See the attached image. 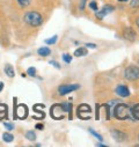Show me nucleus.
<instances>
[{
  "mask_svg": "<svg viewBox=\"0 0 139 147\" xmlns=\"http://www.w3.org/2000/svg\"><path fill=\"white\" fill-rule=\"evenodd\" d=\"M110 133H111V137H113L116 141H118V142H123V141H125V139L128 138L126 134H125L124 132L119 131V130H111Z\"/></svg>",
  "mask_w": 139,
  "mask_h": 147,
  "instance_id": "nucleus-9",
  "label": "nucleus"
},
{
  "mask_svg": "<svg viewBox=\"0 0 139 147\" xmlns=\"http://www.w3.org/2000/svg\"><path fill=\"white\" fill-rule=\"evenodd\" d=\"M89 132H90V133H92V134H93V136H94V137H95V138H96V139H97L100 142H101V141H103V138H102V136H100L99 133H96V132H95L93 129H89Z\"/></svg>",
  "mask_w": 139,
  "mask_h": 147,
  "instance_id": "nucleus-23",
  "label": "nucleus"
},
{
  "mask_svg": "<svg viewBox=\"0 0 139 147\" xmlns=\"http://www.w3.org/2000/svg\"><path fill=\"white\" fill-rule=\"evenodd\" d=\"M119 3H125V1H129V0H118Z\"/></svg>",
  "mask_w": 139,
  "mask_h": 147,
  "instance_id": "nucleus-32",
  "label": "nucleus"
},
{
  "mask_svg": "<svg viewBox=\"0 0 139 147\" xmlns=\"http://www.w3.org/2000/svg\"><path fill=\"white\" fill-rule=\"evenodd\" d=\"M23 20L27 24H29L30 27H38L43 23V18L38 12H35V11H30L27 12L23 16Z\"/></svg>",
  "mask_w": 139,
  "mask_h": 147,
  "instance_id": "nucleus-2",
  "label": "nucleus"
},
{
  "mask_svg": "<svg viewBox=\"0 0 139 147\" xmlns=\"http://www.w3.org/2000/svg\"><path fill=\"white\" fill-rule=\"evenodd\" d=\"M3 89H4V82H3V81H0V93L3 92Z\"/></svg>",
  "mask_w": 139,
  "mask_h": 147,
  "instance_id": "nucleus-31",
  "label": "nucleus"
},
{
  "mask_svg": "<svg viewBox=\"0 0 139 147\" xmlns=\"http://www.w3.org/2000/svg\"><path fill=\"white\" fill-rule=\"evenodd\" d=\"M116 94L119 95L121 97H129L130 96V90L128 87L123 86V85H119L116 87Z\"/></svg>",
  "mask_w": 139,
  "mask_h": 147,
  "instance_id": "nucleus-11",
  "label": "nucleus"
},
{
  "mask_svg": "<svg viewBox=\"0 0 139 147\" xmlns=\"http://www.w3.org/2000/svg\"><path fill=\"white\" fill-rule=\"evenodd\" d=\"M114 115L116 118L118 119H128V118H133V115H132V110L130 109L129 105L124 104V103H118L115 109H114Z\"/></svg>",
  "mask_w": 139,
  "mask_h": 147,
  "instance_id": "nucleus-1",
  "label": "nucleus"
},
{
  "mask_svg": "<svg viewBox=\"0 0 139 147\" xmlns=\"http://www.w3.org/2000/svg\"><path fill=\"white\" fill-rule=\"evenodd\" d=\"M86 47H87V48H92V49H95V48H96V45H95L94 43H87Z\"/></svg>",
  "mask_w": 139,
  "mask_h": 147,
  "instance_id": "nucleus-29",
  "label": "nucleus"
},
{
  "mask_svg": "<svg viewBox=\"0 0 139 147\" xmlns=\"http://www.w3.org/2000/svg\"><path fill=\"white\" fill-rule=\"evenodd\" d=\"M90 113H92V109L88 104H81L80 107H78V110H77L78 117L85 121L90 118Z\"/></svg>",
  "mask_w": 139,
  "mask_h": 147,
  "instance_id": "nucleus-5",
  "label": "nucleus"
},
{
  "mask_svg": "<svg viewBox=\"0 0 139 147\" xmlns=\"http://www.w3.org/2000/svg\"><path fill=\"white\" fill-rule=\"evenodd\" d=\"M37 53H38L40 56H42V57H48V56L51 53V50H50V48H48V47H42V48H40V49L37 50Z\"/></svg>",
  "mask_w": 139,
  "mask_h": 147,
  "instance_id": "nucleus-13",
  "label": "nucleus"
},
{
  "mask_svg": "<svg viewBox=\"0 0 139 147\" xmlns=\"http://www.w3.org/2000/svg\"><path fill=\"white\" fill-rule=\"evenodd\" d=\"M16 1H18L19 6L22 7V8H24V7H27L31 4V0H16Z\"/></svg>",
  "mask_w": 139,
  "mask_h": 147,
  "instance_id": "nucleus-18",
  "label": "nucleus"
},
{
  "mask_svg": "<svg viewBox=\"0 0 139 147\" xmlns=\"http://www.w3.org/2000/svg\"><path fill=\"white\" fill-rule=\"evenodd\" d=\"M15 115H16V117H18L19 119H24V118H27V116H28V108H27V105L20 104V105L16 108V110H15Z\"/></svg>",
  "mask_w": 139,
  "mask_h": 147,
  "instance_id": "nucleus-8",
  "label": "nucleus"
},
{
  "mask_svg": "<svg viewBox=\"0 0 139 147\" xmlns=\"http://www.w3.org/2000/svg\"><path fill=\"white\" fill-rule=\"evenodd\" d=\"M6 118H7V105L4 108V110L0 111V121L6 119Z\"/></svg>",
  "mask_w": 139,
  "mask_h": 147,
  "instance_id": "nucleus-20",
  "label": "nucleus"
},
{
  "mask_svg": "<svg viewBox=\"0 0 139 147\" xmlns=\"http://www.w3.org/2000/svg\"><path fill=\"white\" fill-rule=\"evenodd\" d=\"M87 53H88V50L86 48H78L74 51V56L76 57H82V56H86Z\"/></svg>",
  "mask_w": 139,
  "mask_h": 147,
  "instance_id": "nucleus-14",
  "label": "nucleus"
},
{
  "mask_svg": "<svg viewBox=\"0 0 139 147\" xmlns=\"http://www.w3.org/2000/svg\"><path fill=\"white\" fill-rule=\"evenodd\" d=\"M113 11H115V7L114 6H111V5H106V6H103L102 7V9H97L96 11V18L99 19V20H102L106 15H108V14H110Z\"/></svg>",
  "mask_w": 139,
  "mask_h": 147,
  "instance_id": "nucleus-7",
  "label": "nucleus"
},
{
  "mask_svg": "<svg viewBox=\"0 0 139 147\" xmlns=\"http://www.w3.org/2000/svg\"><path fill=\"white\" fill-rule=\"evenodd\" d=\"M4 126H5L8 131H12V130L14 129V125H13V124H9V123H7V122H4Z\"/></svg>",
  "mask_w": 139,
  "mask_h": 147,
  "instance_id": "nucleus-24",
  "label": "nucleus"
},
{
  "mask_svg": "<svg viewBox=\"0 0 139 147\" xmlns=\"http://www.w3.org/2000/svg\"><path fill=\"white\" fill-rule=\"evenodd\" d=\"M49 64H50V65H52V66H55L56 68H60V65H59L56 60H50V61H49Z\"/></svg>",
  "mask_w": 139,
  "mask_h": 147,
  "instance_id": "nucleus-27",
  "label": "nucleus"
},
{
  "mask_svg": "<svg viewBox=\"0 0 139 147\" xmlns=\"http://www.w3.org/2000/svg\"><path fill=\"white\" fill-rule=\"evenodd\" d=\"M63 60L66 63V64H70L72 61V56L70 55V53H64L63 55Z\"/></svg>",
  "mask_w": 139,
  "mask_h": 147,
  "instance_id": "nucleus-19",
  "label": "nucleus"
},
{
  "mask_svg": "<svg viewBox=\"0 0 139 147\" xmlns=\"http://www.w3.org/2000/svg\"><path fill=\"white\" fill-rule=\"evenodd\" d=\"M64 113H65V110L63 109L61 104H53L50 109V115L56 121L63 119L64 118Z\"/></svg>",
  "mask_w": 139,
  "mask_h": 147,
  "instance_id": "nucleus-4",
  "label": "nucleus"
},
{
  "mask_svg": "<svg viewBox=\"0 0 139 147\" xmlns=\"http://www.w3.org/2000/svg\"><path fill=\"white\" fill-rule=\"evenodd\" d=\"M80 88V85L78 84H72V85H61L59 86L58 88V93L59 95H66L71 92H74V90H78Z\"/></svg>",
  "mask_w": 139,
  "mask_h": 147,
  "instance_id": "nucleus-6",
  "label": "nucleus"
},
{
  "mask_svg": "<svg viewBox=\"0 0 139 147\" xmlns=\"http://www.w3.org/2000/svg\"><path fill=\"white\" fill-rule=\"evenodd\" d=\"M130 5H131V7H139V0H132V1L130 3Z\"/></svg>",
  "mask_w": 139,
  "mask_h": 147,
  "instance_id": "nucleus-25",
  "label": "nucleus"
},
{
  "mask_svg": "<svg viewBox=\"0 0 139 147\" xmlns=\"http://www.w3.org/2000/svg\"><path fill=\"white\" fill-rule=\"evenodd\" d=\"M123 36H124V38L130 41V42H133L136 40V31L131 28H125L124 31H123Z\"/></svg>",
  "mask_w": 139,
  "mask_h": 147,
  "instance_id": "nucleus-10",
  "label": "nucleus"
},
{
  "mask_svg": "<svg viewBox=\"0 0 139 147\" xmlns=\"http://www.w3.org/2000/svg\"><path fill=\"white\" fill-rule=\"evenodd\" d=\"M124 77H125V79H128L130 81L138 80L139 79V67L134 66V65L128 66L124 71Z\"/></svg>",
  "mask_w": 139,
  "mask_h": 147,
  "instance_id": "nucleus-3",
  "label": "nucleus"
},
{
  "mask_svg": "<svg viewBox=\"0 0 139 147\" xmlns=\"http://www.w3.org/2000/svg\"><path fill=\"white\" fill-rule=\"evenodd\" d=\"M3 139L6 142H12L14 140V136L12 133H9V132H5V133H3Z\"/></svg>",
  "mask_w": 139,
  "mask_h": 147,
  "instance_id": "nucleus-15",
  "label": "nucleus"
},
{
  "mask_svg": "<svg viewBox=\"0 0 139 147\" xmlns=\"http://www.w3.org/2000/svg\"><path fill=\"white\" fill-rule=\"evenodd\" d=\"M137 24H138V27H139V19L137 20Z\"/></svg>",
  "mask_w": 139,
  "mask_h": 147,
  "instance_id": "nucleus-33",
  "label": "nucleus"
},
{
  "mask_svg": "<svg viewBox=\"0 0 139 147\" xmlns=\"http://www.w3.org/2000/svg\"><path fill=\"white\" fill-rule=\"evenodd\" d=\"M89 7L92 8V9H94V11H97L99 8H97V4L95 3V1H92L90 4H89Z\"/></svg>",
  "mask_w": 139,
  "mask_h": 147,
  "instance_id": "nucleus-26",
  "label": "nucleus"
},
{
  "mask_svg": "<svg viewBox=\"0 0 139 147\" xmlns=\"http://www.w3.org/2000/svg\"><path fill=\"white\" fill-rule=\"evenodd\" d=\"M132 115H133V118L134 119H138L139 121V103L134 104V107L132 108Z\"/></svg>",
  "mask_w": 139,
  "mask_h": 147,
  "instance_id": "nucleus-16",
  "label": "nucleus"
},
{
  "mask_svg": "<svg viewBox=\"0 0 139 147\" xmlns=\"http://www.w3.org/2000/svg\"><path fill=\"white\" fill-rule=\"evenodd\" d=\"M26 138L30 141H35L36 140V133H35L34 131H27L26 132Z\"/></svg>",
  "mask_w": 139,
  "mask_h": 147,
  "instance_id": "nucleus-17",
  "label": "nucleus"
},
{
  "mask_svg": "<svg viewBox=\"0 0 139 147\" xmlns=\"http://www.w3.org/2000/svg\"><path fill=\"white\" fill-rule=\"evenodd\" d=\"M4 72H5V74H6L8 78H14V77H15L14 67H13L11 64H6V65H5V67H4Z\"/></svg>",
  "mask_w": 139,
  "mask_h": 147,
  "instance_id": "nucleus-12",
  "label": "nucleus"
},
{
  "mask_svg": "<svg viewBox=\"0 0 139 147\" xmlns=\"http://www.w3.org/2000/svg\"><path fill=\"white\" fill-rule=\"evenodd\" d=\"M27 74L30 76V77H35V76H36V68H35V67H29L27 69Z\"/></svg>",
  "mask_w": 139,
  "mask_h": 147,
  "instance_id": "nucleus-22",
  "label": "nucleus"
},
{
  "mask_svg": "<svg viewBox=\"0 0 139 147\" xmlns=\"http://www.w3.org/2000/svg\"><path fill=\"white\" fill-rule=\"evenodd\" d=\"M43 124H36V129H38V130H43Z\"/></svg>",
  "mask_w": 139,
  "mask_h": 147,
  "instance_id": "nucleus-30",
  "label": "nucleus"
},
{
  "mask_svg": "<svg viewBox=\"0 0 139 147\" xmlns=\"http://www.w3.org/2000/svg\"><path fill=\"white\" fill-rule=\"evenodd\" d=\"M86 1H87V0H81V4H80V9H81V11H84V9H85Z\"/></svg>",
  "mask_w": 139,
  "mask_h": 147,
  "instance_id": "nucleus-28",
  "label": "nucleus"
},
{
  "mask_svg": "<svg viewBox=\"0 0 139 147\" xmlns=\"http://www.w3.org/2000/svg\"><path fill=\"white\" fill-rule=\"evenodd\" d=\"M57 40H58V36L55 35V36H52V37H50L49 40H45V43L47 44H55L57 42Z\"/></svg>",
  "mask_w": 139,
  "mask_h": 147,
  "instance_id": "nucleus-21",
  "label": "nucleus"
}]
</instances>
